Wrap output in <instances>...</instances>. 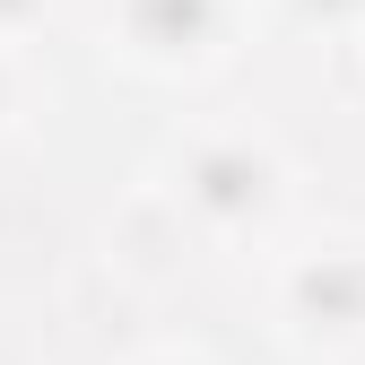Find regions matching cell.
<instances>
[{"label":"cell","instance_id":"1","mask_svg":"<svg viewBox=\"0 0 365 365\" xmlns=\"http://www.w3.org/2000/svg\"><path fill=\"white\" fill-rule=\"evenodd\" d=\"M192 192H200V209H217V217H244V209H261V192H269V165L244 157V148H209V157L192 165Z\"/></svg>","mask_w":365,"mask_h":365},{"label":"cell","instance_id":"2","mask_svg":"<svg viewBox=\"0 0 365 365\" xmlns=\"http://www.w3.org/2000/svg\"><path fill=\"white\" fill-rule=\"evenodd\" d=\"M18 9H26V0H0V18H18Z\"/></svg>","mask_w":365,"mask_h":365}]
</instances>
